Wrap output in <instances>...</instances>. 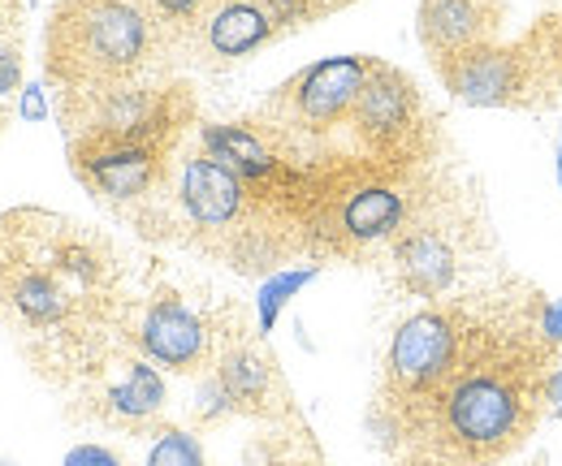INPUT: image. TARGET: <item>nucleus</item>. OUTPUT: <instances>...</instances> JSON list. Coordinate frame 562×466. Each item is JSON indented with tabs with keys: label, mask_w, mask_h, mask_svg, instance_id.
Returning <instances> with one entry per match:
<instances>
[{
	"label": "nucleus",
	"mask_w": 562,
	"mask_h": 466,
	"mask_svg": "<svg viewBox=\"0 0 562 466\" xmlns=\"http://www.w3.org/2000/svg\"><path fill=\"white\" fill-rule=\"evenodd\" d=\"M139 345L156 363H165L173 372H195L204 363V354H209V329L178 298H160L143 316Z\"/></svg>",
	"instance_id": "10"
},
{
	"label": "nucleus",
	"mask_w": 562,
	"mask_h": 466,
	"mask_svg": "<svg viewBox=\"0 0 562 466\" xmlns=\"http://www.w3.org/2000/svg\"><path fill=\"white\" fill-rule=\"evenodd\" d=\"M18 82H22V57L13 44H0V95L18 91Z\"/></svg>",
	"instance_id": "19"
},
{
	"label": "nucleus",
	"mask_w": 562,
	"mask_h": 466,
	"mask_svg": "<svg viewBox=\"0 0 562 466\" xmlns=\"http://www.w3.org/2000/svg\"><path fill=\"white\" fill-rule=\"evenodd\" d=\"M316 272L321 268L307 264V268H281L273 272L265 285H260V294H256V316H260V333H273V325H278L281 307L303 289V285H312L316 281Z\"/></svg>",
	"instance_id": "16"
},
{
	"label": "nucleus",
	"mask_w": 562,
	"mask_h": 466,
	"mask_svg": "<svg viewBox=\"0 0 562 466\" xmlns=\"http://www.w3.org/2000/svg\"><path fill=\"white\" fill-rule=\"evenodd\" d=\"M463 325H468V316L459 307H437V311L412 316L390 345L381 406H403L412 398H424L454 367L459 345H463Z\"/></svg>",
	"instance_id": "4"
},
{
	"label": "nucleus",
	"mask_w": 562,
	"mask_h": 466,
	"mask_svg": "<svg viewBox=\"0 0 562 466\" xmlns=\"http://www.w3.org/2000/svg\"><path fill=\"white\" fill-rule=\"evenodd\" d=\"M135 4H139L147 18L165 22V26H187V22H195L204 13L209 0H135Z\"/></svg>",
	"instance_id": "18"
},
{
	"label": "nucleus",
	"mask_w": 562,
	"mask_h": 466,
	"mask_svg": "<svg viewBox=\"0 0 562 466\" xmlns=\"http://www.w3.org/2000/svg\"><path fill=\"white\" fill-rule=\"evenodd\" d=\"M559 186H562V143H559Z\"/></svg>",
	"instance_id": "24"
},
{
	"label": "nucleus",
	"mask_w": 562,
	"mask_h": 466,
	"mask_svg": "<svg viewBox=\"0 0 562 466\" xmlns=\"http://www.w3.org/2000/svg\"><path fill=\"white\" fill-rule=\"evenodd\" d=\"M147 466H209L204 463V450L195 436L187 432H160L156 445L147 450Z\"/></svg>",
	"instance_id": "17"
},
{
	"label": "nucleus",
	"mask_w": 562,
	"mask_h": 466,
	"mask_svg": "<svg viewBox=\"0 0 562 466\" xmlns=\"http://www.w3.org/2000/svg\"><path fill=\"white\" fill-rule=\"evenodd\" d=\"M61 466H122V463H117V454H109L104 445H74Z\"/></svg>",
	"instance_id": "20"
},
{
	"label": "nucleus",
	"mask_w": 562,
	"mask_h": 466,
	"mask_svg": "<svg viewBox=\"0 0 562 466\" xmlns=\"http://www.w3.org/2000/svg\"><path fill=\"white\" fill-rule=\"evenodd\" d=\"M368 57H329V61H316L307 66L290 87H285V100H290V113L307 126V130H329L338 126L342 117H351L359 95H363V82H368Z\"/></svg>",
	"instance_id": "8"
},
{
	"label": "nucleus",
	"mask_w": 562,
	"mask_h": 466,
	"mask_svg": "<svg viewBox=\"0 0 562 466\" xmlns=\"http://www.w3.org/2000/svg\"><path fill=\"white\" fill-rule=\"evenodd\" d=\"M178 200L187 207V216H191V225L200 229V234H212V238H238V242H251V234L243 229L247 225V212H251V186L238 178V173H229L221 160H212V156H191L187 164H182V182H178Z\"/></svg>",
	"instance_id": "7"
},
{
	"label": "nucleus",
	"mask_w": 562,
	"mask_h": 466,
	"mask_svg": "<svg viewBox=\"0 0 562 466\" xmlns=\"http://www.w3.org/2000/svg\"><path fill=\"white\" fill-rule=\"evenodd\" d=\"M394 260H398V272H403V285L424 294V298L441 294L454 281V272H459L454 247L432 225H420V229L403 234L398 247H394Z\"/></svg>",
	"instance_id": "12"
},
{
	"label": "nucleus",
	"mask_w": 562,
	"mask_h": 466,
	"mask_svg": "<svg viewBox=\"0 0 562 466\" xmlns=\"http://www.w3.org/2000/svg\"><path fill=\"white\" fill-rule=\"evenodd\" d=\"M4 22H9V13H4V4H0V26H4Z\"/></svg>",
	"instance_id": "25"
},
{
	"label": "nucleus",
	"mask_w": 562,
	"mask_h": 466,
	"mask_svg": "<svg viewBox=\"0 0 562 466\" xmlns=\"http://www.w3.org/2000/svg\"><path fill=\"white\" fill-rule=\"evenodd\" d=\"M216 385L225 389L229 401H265V389H269V363L256 354V350H229L216 367Z\"/></svg>",
	"instance_id": "14"
},
{
	"label": "nucleus",
	"mask_w": 562,
	"mask_h": 466,
	"mask_svg": "<svg viewBox=\"0 0 562 466\" xmlns=\"http://www.w3.org/2000/svg\"><path fill=\"white\" fill-rule=\"evenodd\" d=\"M359 138L381 156V160H403L420 134V95L416 82L407 73H398L394 66L372 61L363 95L351 113Z\"/></svg>",
	"instance_id": "6"
},
{
	"label": "nucleus",
	"mask_w": 562,
	"mask_h": 466,
	"mask_svg": "<svg viewBox=\"0 0 562 466\" xmlns=\"http://www.w3.org/2000/svg\"><path fill=\"white\" fill-rule=\"evenodd\" d=\"M109 276V255L78 225L44 212H13L0 220V320L48 333L70 325L82 298Z\"/></svg>",
	"instance_id": "2"
},
{
	"label": "nucleus",
	"mask_w": 562,
	"mask_h": 466,
	"mask_svg": "<svg viewBox=\"0 0 562 466\" xmlns=\"http://www.w3.org/2000/svg\"><path fill=\"white\" fill-rule=\"evenodd\" d=\"M22 122H44L48 117V100H44V87L40 82H31V87H22Z\"/></svg>",
	"instance_id": "21"
},
{
	"label": "nucleus",
	"mask_w": 562,
	"mask_h": 466,
	"mask_svg": "<svg viewBox=\"0 0 562 466\" xmlns=\"http://www.w3.org/2000/svg\"><path fill=\"white\" fill-rule=\"evenodd\" d=\"M147 53L151 18L135 0H61L44 35V69L66 91L117 87Z\"/></svg>",
	"instance_id": "3"
},
{
	"label": "nucleus",
	"mask_w": 562,
	"mask_h": 466,
	"mask_svg": "<svg viewBox=\"0 0 562 466\" xmlns=\"http://www.w3.org/2000/svg\"><path fill=\"white\" fill-rule=\"evenodd\" d=\"M541 333L550 341H562V303H541Z\"/></svg>",
	"instance_id": "22"
},
{
	"label": "nucleus",
	"mask_w": 562,
	"mask_h": 466,
	"mask_svg": "<svg viewBox=\"0 0 562 466\" xmlns=\"http://www.w3.org/2000/svg\"><path fill=\"white\" fill-rule=\"evenodd\" d=\"M165 147L135 134H82L74 143V173L109 200H139L165 169Z\"/></svg>",
	"instance_id": "5"
},
{
	"label": "nucleus",
	"mask_w": 562,
	"mask_h": 466,
	"mask_svg": "<svg viewBox=\"0 0 562 466\" xmlns=\"http://www.w3.org/2000/svg\"><path fill=\"white\" fill-rule=\"evenodd\" d=\"M204 156L221 160L229 173H238L247 186L269 182L278 173L273 151L265 147V138L247 126H204Z\"/></svg>",
	"instance_id": "13"
},
{
	"label": "nucleus",
	"mask_w": 562,
	"mask_h": 466,
	"mask_svg": "<svg viewBox=\"0 0 562 466\" xmlns=\"http://www.w3.org/2000/svg\"><path fill=\"white\" fill-rule=\"evenodd\" d=\"M550 401H559V406H562V367L550 376Z\"/></svg>",
	"instance_id": "23"
},
{
	"label": "nucleus",
	"mask_w": 562,
	"mask_h": 466,
	"mask_svg": "<svg viewBox=\"0 0 562 466\" xmlns=\"http://www.w3.org/2000/svg\"><path fill=\"white\" fill-rule=\"evenodd\" d=\"M109 406L126 419H143V414H156L165 406V380L147 367V363H126V380L109 389Z\"/></svg>",
	"instance_id": "15"
},
{
	"label": "nucleus",
	"mask_w": 562,
	"mask_h": 466,
	"mask_svg": "<svg viewBox=\"0 0 562 466\" xmlns=\"http://www.w3.org/2000/svg\"><path fill=\"white\" fill-rule=\"evenodd\" d=\"M502 18H506V0H424L420 39L432 66L454 53L493 44Z\"/></svg>",
	"instance_id": "9"
},
{
	"label": "nucleus",
	"mask_w": 562,
	"mask_h": 466,
	"mask_svg": "<svg viewBox=\"0 0 562 466\" xmlns=\"http://www.w3.org/2000/svg\"><path fill=\"white\" fill-rule=\"evenodd\" d=\"M273 35H278V22L265 9V0H221L204 18V44L225 61L256 53Z\"/></svg>",
	"instance_id": "11"
},
{
	"label": "nucleus",
	"mask_w": 562,
	"mask_h": 466,
	"mask_svg": "<svg viewBox=\"0 0 562 466\" xmlns=\"http://www.w3.org/2000/svg\"><path fill=\"white\" fill-rule=\"evenodd\" d=\"M550 350L546 333L528 337L468 316L454 367L424 398L381 406L390 436L428 450L432 466L497 463L528 436L537 406L550 398Z\"/></svg>",
	"instance_id": "1"
}]
</instances>
